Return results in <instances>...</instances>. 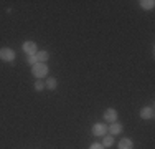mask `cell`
I'll list each match as a JSON object with an SVG mask.
<instances>
[{
  "label": "cell",
  "instance_id": "8992f818",
  "mask_svg": "<svg viewBox=\"0 0 155 149\" xmlns=\"http://www.w3.org/2000/svg\"><path fill=\"white\" fill-rule=\"evenodd\" d=\"M140 118L142 119H152L153 118V108H150V106L142 108V109H140Z\"/></svg>",
  "mask_w": 155,
  "mask_h": 149
},
{
  "label": "cell",
  "instance_id": "9c48e42d",
  "mask_svg": "<svg viewBox=\"0 0 155 149\" xmlns=\"http://www.w3.org/2000/svg\"><path fill=\"white\" fill-rule=\"evenodd\" d=\"M35 57H36V61H38V63H45L46 60L50 58V55H48V51L43 50V51H36Z\"/></svg>",
  "mask_w": 155,
  "mask_h": 149
},
{
  "label": "cell",
  "instance_id": "52a82bcc",
  "mask_svg": "<svg viewBox=\"0 0 155 149\" xmlns=\"http://www.w3.org/2000/svg\"><path fill=\"white\" fill-rule=\"evenodd\" d=\"M109 133L110 134H120L122 133V124H120V123H112V124L109 126Z\"/></svg>",
  "mask_w": 155,
  "mask_h": 149
},
{
  "label": "cell",
  "instance_id": "7c38bea8",
  "mask_svg": "<svg viewBox=\"0 0 155 149\" xmlns=\"http://www.w3.org/2000/svg\"><path fill=\"white\" fill-rule=\"evenodd\" d=\"M114 144V137L112 136H104V143H102V146L104 147H109Z\"/></svg>",
  "mask_w": 155,
  "mask_h": 149
},
{
  "label": "cell",
  "instance_id": "6da1fadb",
  "mask_svg": "<svg viewBox=\"0 0 155 149\" xmlns=\"http://www.w3.org/2000/svg\"><path fill=\"white\" fill-rule=\"evenodd\" d=\"M31 73L35 74L36 78H43V76H46V73H48V66L45 63H36V65L31 66Z\"/></svg>",
  "mask_w": 155,
  "mask_h": 149
},
{
  "label": "cell",
  "instance_id": "5b68a950",
  "mask_svg": "<svg viewBox=\"0 0 155 149\" xmlns=\"http://www.w3.org/2000/svg\"><path fill=\"white\" fill-rule=\"evenodd\" d=\"M104 119L107 123H116L117 121V111L112 109V108H109V109H106L104 113Z\"/></svg>",
  "mask_w": 155,
  "mask_h": 149
},
{
  "label": "cell",
  "instance_id": "8fae6325",
  "mask_svg": "<svg viewBox=\"0 0 155 149\" xmlns=\"http://www.w3.org/2000/svg\"><path fill=\"white\" fill-rule=\"evenodd\" d=\"M45 86H46L48 89H54V88L58 86V81L54 80V78H50V80L46 81V85H45Z\"/></svg>",
  "mask_w": 155,
  "mask_h": 149
},
{
  "label": "cell",
  "instance_id": "ba28073f",
  "mask_svg": "<svg viewBox=\"0 0 155 149\" xmlns=\"http://www.w3.org/2000/svg\"><path fill=\"white\" fill-rule=\"evenodd\" d=\"M132 147H134V143L130 139H127V137L119 141V149H132Z\"/></svg>",
  "mask_w": 155,
  "mask_h": 149
},
{
  "label": "cell",
  "instance_id": "30bf717a",
  "mask_svg": "<svg viewBox=\"0 0 155 149\" xmlns=\"http://www.w3.org/2000/svg\"><path fill=\"white\" fill-rule=\"evenodd\" d=\"M139 3H140V7H142V9H145V10L153 9V5H155L153 0H142V2H139Z\"/></svg>",
  "mask_w": 155,
  "mask_h": 149
},
{
  "label": "cell",
  "instance_id": "7a4b0ae2",
  "mask_svg": "<svg viewBox=\"0 0 155 149\" xmlns=\"http://www.w3.org/2000/svg\"><path fill=\"white\" fill-rule=\"evenodd\" d=\"M0 60L2 61H13L15 60V51L12 48H0Z\"/></svg>",
  "mask_w": 155,
  "mask_h": 149
},
{
  "label": "cell",
  "instance_id": "9a60e30c",
  "mask_svg": "<svg viewBox=\"0 0 155 149\" xmlns=\"http://www.w3.org/2000/svg\"><path fill=\"white\" fill-rule=\"evenodd\" d=\"M89 149H104V146L102 144H91Z\"/></svg>",
  "mask_w": 155,
  "mask_h": 149
},
{
  "label": "cell",
  "instance_id": "4fadbf2b",
  "mask_svg": "<svg viewBox=\"0 0 155 149\" xmlns=\"http://www.w3.org/2000/svg\"><path fill=\"white\" fill-rule=\"evenodd\" d=\"M27 63L33 66V65H36L38 61H36V57H35V55H28V57H27Z\"/></svg>",
  "mask_w": 155,
  "mask_h": 149
},
{
  "label": "cell",
  "instance_id": "277c9868",
  "mask_svg": "<svg viewBox=\"0 0 155 149\" xmlns=\"http://www.w3.org/2000/svg\"><path fill=\"white\" fill-rule=\"evenodd\" d=\"M106 133H107V128H106V124H102V123H97V124L93 126L94 136H106Z\"/></svg>",
  "mask_w": 155,
  "mask_h": 149
},
{
  "label": "cell",
  "instance_id": "5bb4252c",
  "mask_svg": "<svg viewBox=\"0 0 155 149\" xmlns=\"http://www.w3.org/2000/svg\"><path fill=\"white\" fill-rule=\"evenodd\" d=\"M43 88H45V83H41V81H36V83H35V89H36V91H41V89Z\"/></svg>",
  "mask_w": 155,
  "mask_h": 149
},
{
  "label": "cell",
  "instance_id": "3957f363",
  "mask_svg": "<svg viewBox=\"0 0 155 149\" xmlns=\"http://www.w3.org/2000/svg\"><path fill=\"white\" fill-rule=\"evenodd\" d=\"M21 48H23V51H25L27 55H35L36 51H38V48H36V43H35V42H25Z\"/></svg>",
  "mask_w": 155,
  "mask_h": 149
}]
</instances>
